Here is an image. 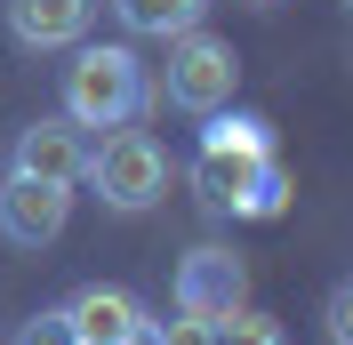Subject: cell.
<instances>
[{
    "instance_id": "6da1fadb",
    "label": "cell",
    "mask_w": 353,
    "mask_h": 345,
    "mask_svg": "<svg viewBox=\"0 0 353 345\" xmlns=\"http://www.w3.org/2000/svg\"><path fill=\"white\" fill-rule=\"evenodd\" d=\"M153 105V81L137 65V48L121 41H81L65 65V121L72 129H129Z\"/></svg>"
},
{
    "instance_id": "7a4b0ae2",
    "label": "cell",
    "mask_w": 353,
    "mask_h": 345,
    "mask_svg": "<svg viewBox=\"0 0 353 345\" xmlns=\"http://www.w3.org/2000/svg\"><path fill=\"white\" fill-rule=\"evenodd\" d=\"M273 169V121L257 112H209L201 129V152H193V185L217 217H241V201L257 193V177Z\"/></svg>"
},
{
    "instance_id": "3957f363",
    "label": "cell",
    "mask_w": 353,
    "mask_h": 345,
    "mask_svg": "<svg viewBox=\"0 0 353 345\" xmlns=\"http://www.w3.org/2000/svg\"><path fill=\"white\" fill-rule=\"evenodd\" d=\"M88 185H97V201H105L112 217H145L169 201V152H161V137L145 129H112L105 145L88 152Z\"/></svg>"
},
{
    "instance_id": "277c9868",
    "label": "cell",
    "mask_w": 353,
    "mask_h": 345,
    "mask_svg": "<svg viewBox=\"0 0 353 345\" xmlns=\"http://www.w3.org/2000/svg\"><path fill=\"white\" fill-rule=\"evenodd\" d=\"M233 88H241V57H233V41H217V32H185V41H169V72H161V97H169L176 112H225L233 105Z\"/></svg>"
},
{
    "instance_id": "5b68a950",
    "label": "cell",
    "mask_w": 353,
    "mask_h": 345,
    "mask_svg": "<svg viewBox=\"0 0 353 345\" xmlns=\"http://www.w3.org/2000/svg\"><path fill=\"white\" fill-rule=\"evenodd\" d=\"M249 305V265L225 249V241H201V249H185V265H176V313L185 322H233Z\"/></svg>"
},
{
    "instance_id": "8992f818",
    "label": "cell",
    "mask_w": 353,
    "mask_h": 345,
    "mask_svg": "<svg viewBox=\"0 0 353 345\" xmlns=\"http://www.w3.org/2000/svg\"><path fill=\"white\" fill-rule=\"evenodd\" d=\"M65 217H72V185L8 169V185H0V233L17 241V249H48V241L65 233Z\"/></svg>"
},
{
    "instance_id": "52a82bcc",
    "label": "cell",
    "mask_w": 353,
    "mask_h": 345,
    "mask_svg": "<svg viewBox=\"0 0 353 345\" xmlns=\"http://www.w3.org/2000/svg\"><path fill=\"white\" fill-rule=\"evenodd\" d=\"M8 169H17V177H48V185H81V177H88V137L72 129L65 112L24 121L17 145H8Z\"/></svg>"
},
{
    "instance_id": "ba28073f",
    "label": "cell",
    "mask_w": 353,
    "mask_h": 345,
    "mask_svg": "<svg viewBox=\"0 0 353 345\" xmlns=\"http://www.w3.org/2000/svg\"><path fill=\"white\" fill-rule=\"evenodd\" d=\"M88 24H97V0H8V41L32 48V57L81 48Z\"/></svg>"
},
{
    "instance_id": "9c48e42d",
    "label": "cell",
    "mask_w": 353,
    "mask_h": 345,
    "mask_svg": "<svg viewBox=\"0 0 353 345\" xmlns=\"http://www.w3.org/2000/svg\"><path fill=\"white\" fill-rule=\"evenodd\" d=\"M65 322H72V337H81V345H137L145 329H153V313H145L129 289H112V281H88L81 297L65 305Z\"/></svg>"
},
{
    "instance_id": "30bf717a",
    "label": "cell",
    "mask_w": 353,
    "mask_h": 345,
    "mask_svg": "<svg viewBox=\"0 0 353 345\" xmlns=\"http://www.w3.org/2000/svg\"><path fill=\"white\" fill-rule=\"evenodd\" d=\"M112 17L129 24L137 41H185V32H201L209 0H112Z\"/></svg>"
},
{
    "instance_id": "8fae6325",
    "label": "cell",
    "mask_w": 353,
    "mask_h": 345,
    "mask_svg": "<svg viewBox=\"0 0 353 345\" xmlns=\"http://www.w3.org/2000/svg\"><path fill=\"white\" fill-rule=\"evenodd\" d=\"M217 345H289V337H281V322H273V313L241 305L233 322H217Z\"/></svg>"
},
{
    "instance_id": "7c38bea8",
    "label": "cell",
    "mask_w": 353,
    "mask_h": 345,
    "mask_svg": "<svg viewBox=\"0 0 353 345\" xmlns=\"http://www.w3.org/2000/svg\"><path fill=\"white\" fill-rule=\"evenodd\" d=\"M281 209H289V169L273 161V169L257 177V193L241 201V217H257V225H265V217H281Z\"/></svg>"
},
{
    "instance_id": "4fadbf2b",
    "label": "cell",
    "mask_w": 353,
    "mask_h": 345,
    "mask_svg": "<svg viewBox=\"0 0 353 345\" xmlns=\"http://www.w3.org/2000/svg\"><path fill=\"white\" fill-rule=\"evenodd\" d=\"M17 345H81V337H72V322H65V305H57V313H32V322L17 329Z\"/></svg>"
},
{
    "instance_id": "5bb4252c",
    "label": "cell",
    "mask_w": 353,
    "mask_h": 345,
    "mask_svg": "<svg viewBox=\"0 0 353 345\" xmlns=\"http://www.w3.org/2000/svg\"><path fill=\"white\" fill-rule=\"evenodd\" d=\"M321 322H330V345H353V273L330 289V313H321Z\"/></svg>"
},
{
    "instance_id": "9a60e30c",
    "label": "cell",
    "mask_w": 353,
    "mask_h": 345,
    "mask_svg": "<svg viewBox=\"0 0 353 345\" xmlns=\"http://www.w3.org/2000/svg\"><path fill=\"white\" fill-rule=\"evenodd\" d=\"M153 345H217V329H209V322H185V313H176L169 329H153Z\"/></svg>"
},
{
    "instance_id": "2e32d148",
    "label": "cell",
    "mask_w": 353,
    "mask_h": 345,
    "mask_svg": "<svg viewBox=\"0 0 353 345\" xmlns=\"http://www.w3.org/2000/svg\"><path fill=\"white\" fill-rule=\"evenodd\" d=\"M249 8H273V0H249Z\"/></svg>"
},
{
    "instance_id": "e0dca14e",
    "label": "cell",
    "mask_w": 353,
    "mask_h": 345,
    "mask_svg": "<svg viewBox=\"0 0 353 345\" xmlns=\"http://www.w3.org/2000/svg\"><path fill=\"white\" fill-rule=\"evenodd\" d=\"M345 8H353V0H345Z\"/></svg>"
}]
</instances>
